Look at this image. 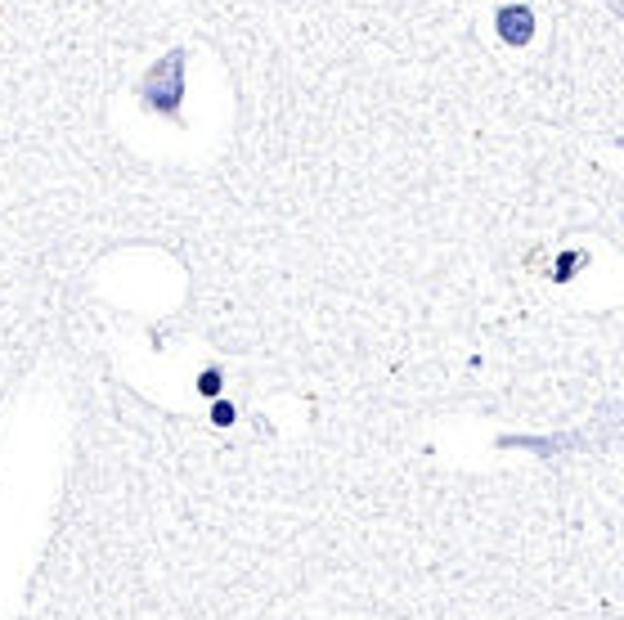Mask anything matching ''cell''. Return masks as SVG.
Returning a JSON list of instances; mask_svg holds the SVG:
<instances>
[{"mask_svg":"<svg viewBox=\"0 0 624 620\" xmlns=\"http://www.w3.org/2000/svg\"><path fill=\"white\" fill-rule=\"evenodd\" d=\"M144 108L162 113V117H180V99H184V50H171L167 59H158L144 82H140Z\"/></svg>","mask_w":624,"mask_h":620,"instance_id":"obj_1","label":"cell"},{"mask_svg":"<svg viewBox=\"0 0 624 620\" xmlns=\"http://www.w3.org/2000/svg\"><path fill=\"white\" fill-rule=\"evenodd\" d=\"M198 391H202V396H216V391H221V369H207V373L198 378Z\"/></svg>","mask_w":624,"mask_h":620,"instance_id":"obj_3","label":"cell"},{"mask_svg":"<svg viewBox=\"0 0 624 620\" xmlns=\"http://www.w3.org/2000/svg\"><path fill=\"white\" fill-rule=\"evenodd\" d=\"M499 36H503L508 45H526V41L534 36V14H530L526 5H503V10H499Z\"/></svg>","mask_w":624,"mask_h":620,"instance_id":"obj_2","label":"cell"},{"mask_svg":"<svg viewBox=\"0 0 624 620\" xmlns=\"http://www.w3.org/2000/svg\"><path fill=\"white\" fill-rule=\"evenodd\" d=\"M212 423L230 428V423H234V404H225V400H221V404H212Z\"/></svg>","mask_w":624,"mask_h":620,"instance_id":"obj_4","label":"cell"}]
</instances>
